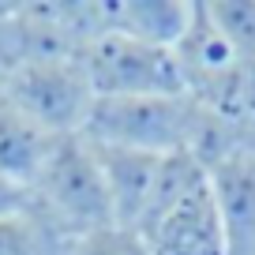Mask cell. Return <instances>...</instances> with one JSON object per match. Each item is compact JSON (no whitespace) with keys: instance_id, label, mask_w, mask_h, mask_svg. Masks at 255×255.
I'll return each mask as SVG.
<instances>
[{"instance_id":"obj_5","label":"cell","mask_w":255,"mask_h":255,"mask_svg":"<svg viewBox=\"0 0 255 255\" xmlns=\"http://www.w3.org/2000/svg\"><path fill=\"white\" fill-rule=\"evenodd\" d=\"M139 237L146 240L150 255H229V237L218 199L210 191V176L195 195L146 225Z\"/></svg>"},{"instance_id":"obj_7","label":"cell","mask_w":255,"mask_h":255,"mask_svg":"<svg viewBox=\"0 0 255 255\" xmlns=\"http://www.w3.org/2000/svg\"><path fill=\"white\" fill-rule=\"evenodd\" d=\"M94 154H98V165H102L105 191H109L113 222L124 225V229H139V218H143L146 199L154 191L161 158L124 150V146H105V143H94Z\"/></svg>"},{"instance_id":"obj_6","label":"cell","mask_w":255,"mask_h":255,"mask_svg":"<svg viewBox=\"0 0 255 255\" xmlns=\"http://www.w3.org/2000/svg\"><path fill=\"white\" fill-rule=\"evenodd\" d=\"M229 237V255H255V139L233 146L207 165Z\"/></svg>"},{"instance_id":"obj_2","label":"cell","mask_w":255,"mask_h":255,"mask_svg":"<svg viewBox=\"0 0 255 255\" xmlns=\"http://www.w3.org/2000/svg\"><path fill=\"white\" fill-rule=\"evenodd\" d=\"M203 131V105L188 94H146V98H94L83 135L90 143L124 146L154 154H195Z\"/></svg>"},{"instance_id":"obj_4","label":"cell","mask_w":255,"mask_h":255,"mask_svg":"<svg viewBox=\"0 0 255 255\" xmlns=\"http://www.w3.org/2000/svg\"><path fill=\"white\" fill-rule=\"evenodd\" d=\"M94 98H146V94H184V75L173 49L102 30L79 53Z\"/></svg>"},{"instance_id":"obj_9","label":"cell","mask_w":255,"mask_h":255,"mask_svg":"<svg viewBox=\"0 0 255 255\" xmlns=\"http://www.w3.org/2000/svg\"><path fill=\"white\" fill-rule=\"evenodd\" d=\"M56 139L45 128H38L23 109L0 94V180L15 184V188H30L38 169L45 165L49 150Z\"/></svg>"},{"instance_id":"obj_10","label":"cell","mask_w":255,"mask_h":255,"mask_svg":"<svg viewBox=\"0 0 255 255\" xmlns=\"http://www.w3.org/2000/svg\"><path fill=\"white\" fill-rule=\"evenodd\" d=\"M72 240H64L30 207L0 218V255H64Z\"/></svg>"},{"instance_id":"obj_8","label":"cell","mask_w":255,"mask_h":255,"mask_svg":"<svg viewBox=\"0 0 255 255\" xmlns=\"http://www.w3.org/2000/svg\"><path fill=\"white\" fill-rule=\"evenodd\" d=\"M102 15L105 30L158 49H176V41L191 26L195 0H120V4H102Z\"/></svg>"},{"instance_id":"obj_1","label":"cell","mask_w":255,"mask_h":255,"mask_svg":"<svg viewBox=\"0 0 255 255\" xmlns=\"http://www.w3.org/2000/svg\"><path fill=\"white\" fill-rule=\"evenodd\" d=\"M26 207L45 218L64 240L117 225L109 191L102 180V165L87 135H64L53 143L45 165L26 188Z\"/></svg>"},{"instance_id":"obj_13","label":"cell","mask_w":255,"mask_h":255,"mask_svg":"<svg viewBox=\"0 0 255 255\" xmlns=\"http://www.w3.org/2000/svg\"><path fill=\"white\" fill-rule=\"evenodd\" d=\"M23 207H26V191L15 188V184H8V180H0V218L15 214V210H23Z\"/></svg>"},{"instance_id":"obj_3","label":"cell","mask_w":255,"mask_h":255,"mask_svg":"<svg viewBox=\"0 0 255 255\" xmlns=\"http://www.w3.org/2000/svg\"><path fill=\"white\" fill-rule=\"evenodd\" d=\"M0 94L53 139L83 135L94 109V90L79 56H34L11 64L0 75Z\"/></svg>"},{"instance_id":"obj_11","label":"cell","mask_w":255,"mask_h":255,"mask_svg":"<svg viewBox=\"0 0 255 255\" xmlns=\"http://www.w3.org/2000/svg\"><path fill=\"white\" fill-rule=\"evenodd\" d=\"M210 19L218 23V30L225 34V41L233 45L240 68L255 75V4L248 0H218V4H207Z\"/></svg>"},{"instance_id":"obj_12","label":"cell","mask_w":255,"mask_h":255,"mask_svg":"<svg viewBox=\"0 0 255 255\" xmlns=\"http://www.w3.org/2000/svg\"><path fill=\"white\" fill-rule=\"evenodd\" d=\"M64 255H150V248L135 229L105 225V229H94L87 237H75Z\"/></svg>"}]
</instances>
